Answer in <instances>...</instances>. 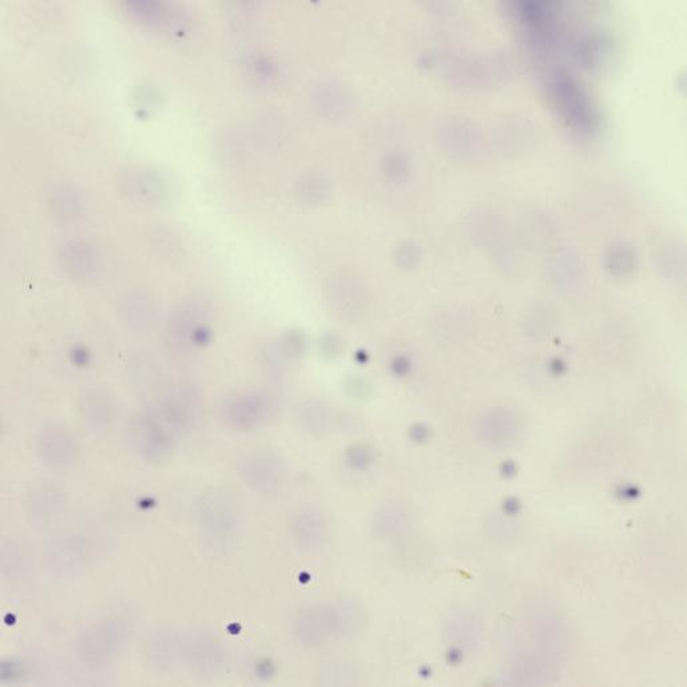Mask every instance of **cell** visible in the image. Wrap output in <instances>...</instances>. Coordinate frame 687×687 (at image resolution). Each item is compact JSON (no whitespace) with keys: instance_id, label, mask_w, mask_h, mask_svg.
I'll list each match as a JSON object with an SVG mask.
<instances>
[{"instance_id":"1","label":"cell","mask_w":687,"mask_h":687,"mask_svg":"<svg viewBox=\"0 0 687 687\" xmlns=\"http://www.w3.org/2000/svg\"><path fill=\"white\" fill-rule=\"evenodd\" d=\"M548 94L567 127L575 133L593 135L599 129V114L593 99L571 71L555 70L548 79Z\"/></svg>"},{"instance_id":"2","label":"cell","mask_w":687,"mask_h":687,"mask_svg":"<svg viewBox=\"0 0 687 687\" xmlns=\"http://www.w3.org/2000/svg\"><path fill=\"white\" fill-rule=\"evenodd\" d=\"M125 645V633L117 622H103L85 634L81 642V654L86 662L94 665L110 663L121 654Z\"/></svg>"},{"instance_id":"3","label":"cell","mask_w":687,"mask_h":687,"mask_svg":"<svg viewBox=\"0 0 687 687\" xmlns=\"http://www.w3.org/2000/svg\"><path fill=\"white\" fill-rule=\"evenodd\" d=\"M37 450L43 463L55 470H67L78 459V444L65 428L43 430L37 439Z\"/></svg>"},{"instance_id":"4","label":"cell","mask_w":687,"mask_h":687,"mask_svg":"<svg viewBox=\"0 0 687 687\" xmlns=\"http://www.w3.org/2000/svg\"><path fill=\"white\" fill-rule=\"evenodd\" d=\"M59 261L67 276L78 283H90L98 277V254L85 242H71L63 246Z\"/></svg>"},{"instance_id":"5","label":"cell","mask_w":687,"mask_h":687,"mask_svg":"<svg viewBox=\"0 0 687 687\" xmlns=\"http://www.w3.org/2000/svg\"><path fill=\"white\" fill-rule=\"evenodd\" d=\"M241 474L246 484L260 492H273L283 482V470L272 456L256 454L246 456L241 462Z\"/></svg>"},{"instance_id":"6","label":"cell","mask_w":687,"mask_h":687,"mask_svg":"<svg viewBox=\"0 0 687 687\" xmlns=\"http://www.w3.org/2000/svg\"><path fill=\"white\" fill-rule=\"evenodd\" d=\"M119 320L134 333L149 332L157 320L156 304L152 297L141 292H133L123 297L118 305Z\"/></svg>"},{"instance_id":"7","label":"cell","mask_w":687,"mask_h":687,"mask_svg":"<svg viewBox=\"0 0 687 687\" xmlns=\"http://www.w3.org/2000/svg\"><path fill=\"white\" fill-rule=\"evenodd\" d=\"M272 404L266 396L242 395L236 397L229 405L230 420L238 427L252 428L260 426L269 419L272 412Z\"/></svg>"},{"instance_id":"8","label":"cell","mask_w":687,"mask_h":687,"mask_svg":"<svg viewBox=\"0 0 687 687\" xmlns=\"http://www.w3.org/2000/svg\"><path fill=\"white\" fill-rule=\"evenodd\" d=\"M204 319L205 309L201 308L200 305L193 303V301L182 304L169 321V336L172 337V341H177V343H185L186 340L194 339V335L197 336L200 333L201 323Z\"/></svg>"},{"instance_id":"9","label":"cell","mask_w":687,"mask_h":687,"mask_svg":"<svg viewBox=\"0 0 687 687\" xmlns=\"http://www.w3.org/2000/svg\"><path fill=\"white\" fill-rule=\"evenodd\" d=\"M606 39L599 35H591L583 39L578 45V62L586 69H597L601 65L603 55L606 53Z\"/></svg>"},{"instance_id":"10","label":"cell","mask_w":687,"mask_h":687,"mask_svg":"<svg viewBox=\"0 0 687 687\" xmlns=\"http://www.w3.org/2000/svg\"><path fill=\"white\" fill-rule=\"evenodd\" d=\"M31 503L35 508H39L42 514H47L49 511L58 512L62 506V492L57 487L51 484H42L35 488L31 494Z\"/></svg>"},{"instance_id":"11","label":"cell","mask_w":687,"mask_h":687,"mask_svg":"<svg viewBox=\"0 0 687 687\" xmlns=\"http://www.w3.org/2000/svg\"><path fill=\"white\" fill-rule=\"evenodd\" d=\"M50 206L58 218H71L78 213V198L75 196V193L62 190V192L55 194L50 202Z\"/></svg>"}]
</instances>
